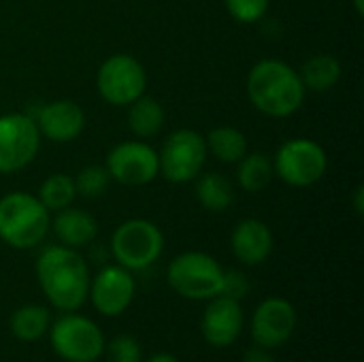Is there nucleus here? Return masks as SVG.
<instances>
[{
    "mask_svg": "<svg viewBox=\"0 0 364 362\" xmlns=\"http://www.w3.org/2000/svg\"><path fill=\"white\" fill-rule=\"evenodd\" d=\"M109 177L124 186H145L160 173L156 149L141 141H126L111 149L107 156Z\"/></svg>",
    "mask_w": 364,
    "mask_h": 362,
    "instance_id": "9b49d317",
    "label": "nucleus"
},
{
    "mask_svg": "<svg viewBox=\"0 0 364 362\" xmlns=\"http://www.w3.org/2000/svg\"><path fill=\"white\" fill-rule=\"evenodd\" d=\"M356 211L363 215V188H358V192H356Z\"/></svg>",
    "mask_w": 364,
    "mask_h": 362,
    "instance_id": "7c9ffc66",
    "label": "nucleus"
},
{
    "mask_svg": "<svg viewBox=\"0 0 364 362\" xmlns=\"http://www.w3.org/2000/svg\"><path fill=\"white\" fill-rule=\"evenodd\" d=\"M247 94L258 111L271 117H288L303 105L305 85L286 62L262 60L250 70Z\"/></svg>",
    "mask_w": 364,
    "mask_h": 362,
    "instance_id": "f03ea898",
    "label": "nucleus"
},
{
    "mask_svg": "<svg viewBox=\"0 0 364 362\" xmlns=\"http://www.w3.org/2000/svg\"><path fill=\"white\" fill-rule=\"evenodd\" d=\"M92 303L102 316L124 314L134 299V280L124 267H105L90 284Z\"/></svg>",
    "mask_w": 364,
    "mask_h": 362,
    "instance_id": "ddd939ff",
    "label": "nucleus"
},
{
    "mask_svg": "<svg viewBox=\"0 0 364 362\" xmlns=\"http://www.w3.org/2000/svg\"><path fill=\"white\" fill-rule=\"evenodd\" d=\"M250 292V282L243 273L239 271H224V280H222V290L220 297L232 299V301H241L245 294Z\"/></svg>",
    "mask_w": 364,
    "mask_h": 362,
    "instance_id": "cd10ccee",
    "label": "nucleus"
},
{
    "mask_svg": "<svg viewBox=\"0 0 364 362\" xmlns=\"http://www.w3.org/2000/svg\"><path fill=\"white\" fill-rule=\"evenodd\" d=\"M228 13L241 23H254L262 19L269 9V0H224Z\"/></svg>",
    "mask_w": 364,
    "mask_h": 362,
    "instance_id": "bb28decb",
    "label": "nucleus"
},
{
    "mask_svg": "<svg viewBox=\"0 0 364 362\" xmlns=\"http://www.w3.org/2000/svg\"><path fill=\"white\" fill-rule=\"evenodd\" d=\"M49 228L47 207L30 194L13 192L0 198V239L15 247L28 250L43 241Z\"/></svg>",
    "mask_w": 364,
    "mask_h": 362,
    "instance_id": "7ed1b4c3",
    "label": "nucleus"
},
{
    "mask_svg": "<svg viewBox=\"0 0 364 362\" xmlns=\"http://www.w3.org/2000/svg\"><path fill=\"white\" fill-rule=\"evenodd\" d=\"M166 277H168L171 288L179 297L205 301V299H213L220 294L224 269L209 254L186 252V254H179L168 265Z\"/></svg>",
    "mask_w": 364,
    "mask_h": 362,
    "instance_id": "20e7f679",
    "label": "nucleus"
},
{
    "mask_svg": "<svg viewBox=\"0 0 364 362\" xmlns=\"http://www.w3.org/2000/svg\"><path fill=\"white\" fill-rule=\"evenodd\" d=\"M243 362H275V358L269 354V350H267V348L256 346V348H252V350H247V352H245Z\"/></svg>",
    "mask_w": 364,
    "mask_h": 362,
    "instance_id": "c85d7f7f",
    "label": "nucleus"
},
{
    "mask_svg": "<svg viewBox=\"0 0 364 362\" xmlns=\"http://www.w3.org/2000/svg\"><path fill=\"white\" fill-rule=\"evenodd\" d=\"M273 164L264 154H250L241 158V166H239V183L243 190L247 192H260L269 186L271 177H273Z\"/></svg>",
    "mask_w": 364,
    "mask_h": 362,
    "instance_id": "5701e85b",
    "label": "nucleus"
},
{
    "mask_svg": "<svg viewBox=\"0 0 364 362\" xmlns=\"http://www.w3.org/2000/svg\"><path fill=\"white\" fill-rule=\"evenodd\" d=\"M301 81L305 87L314 90V92H326L331 90L339 77H341V66L333 55H314L311 60H307L301 68Z\"/></svg>",
    "mask_w": 364,
    "mask_h": 362,
    "instance_id": "6ab92c4d",
    "label": "nucleus"
},
{
    "mask_svg": "<svg viewBox=\"0 0 364 362\" xmlns=\"http://www.w3.org/2000/svg\"><path fill=\"white\" fill-rule=\"evenodd\" d=\"M130 105L132 107H130L128 122H130L132 132L141 139H149V137L158 134L164 124V111H162L160 102L149 96H139Z\"/></svg>",
    "mask_w": 364,
    "mask_h": 362,
    "instance_id": "aec40b11",
    "label": "nucleus"
},
{
    "mask_svg": "<svg viewBox=\"0 0 364 362\" xmlns=\"http://www.w3.org/2000/svg\"><path fill=\"white\" fill-rule=\"evenodd\" d=\"M11 333L23 344L38 341L49 329V312L41 305H23L11 316Z\"/></svg>",
    "mask_w": 364,
    "mask_h": 362,
    "instance_id": "a211bd4d",
    "label": "nucleus"
},
{
    "mask_svg": "<svg viewBox=\"0 0 364 362\" xmlns=\"http://www.w3.org/2000/svg\"><path fill=\"white\" fill-rule=\"evenodd\" d=\"M75 179L68 175H51L49 179H45V183L41 186L38 192V201L47 207V211H60L64 207H68L75 201Z\"/></svg>",
    "mask_w": 364,
    "mask_h": 362,
    "instance_id": "b1692460",
    "label": "nucleus"
},
{
    "mask_svg": "<svg viewBox=\"0 0 364 362\" xmlns=\"http://www.w3.org/2000/svg\"><path fill=\"white\" fill-rule=\"evenodd\" d=\"M145 70L132 55L117 53L105 60L98 70V92L100 96L117 107L134 102L145 92Z\"/></svg>",
    "mask_w": 364,
    "mask_h": 362,
    "instance_id": "9d476101",
    "label": "nucleus"
},
{
    "mask_svg": "<svg viewBox=\"0 0 364 362\" xmlns=\"http://www.w3.org/2000/svg\"><path fill=\"white\" fill-rule=\"evenodd\" d=\"M38 284L49 303L62 312H75L90 292V271L85 260L70 247H47L36 260Z\"/></svg>",
    "mask_w": 364,
    "mask_h": 362,
    "instance_id": "f257e3e1",
    "label": "nucleus"
},
{
    "mask_svg": "<svg viewBox=\"0 0 364 362\" xmlns=\"http://www.w3.org/2000/svg\"><path fill=\"white\" fill-rule=\"evenodd\" d=\"M53 233L66 247H81L96 237L98 224L87 211L68 205L58 211L53 220Z\"/></svg>",
    "mask_w": 364,
    "mask_h": 362,
    "instance_id": "f3484780",
    "label": "nucleus"
},
{
    "mask_svg": "<svg viewBox=\"0 0 364 362\" xmlns=\"http://www.w3.org/2000/svg\"><path fill=\"white\" fill-rule=\"evenodd\" d=\"M109 362H143L141 346L134 337L130 335H117L105 346Z\"/></svg>",
    "mask_w": 364,
    "mask_h": 362,
    "instance_id": "a878e982",
    "label": "nucleus"
},
{
    "mask_svg": "<svg viewBox=\"0 0 364 362\" xmlns=\"http://www.w3.org/2000/svg\"><path fill=\"white\" fill-rule=\"evenodd\" d=\"M296 329V309L290 301L271 297L262 301L252 318V337L256 346L275 350L282 348Z\"/></svg>",
    "mask_w": 364,
    "mask_h": 362,
    "instance_id": "f8f14e48",
    "label": "nucleus"
},
{
    "mask_svg": "<svg viewBox=\"0 0 364 362\" xmlns=\"http://www.w3.org/2000/svg\"><path fill=\"white\" fill-rule=\"evenodd\" d=\"M207 158V143L194 130H177L173 132L158 156L160 171L168 181L186 183L194 179Z\"/></svg>",
    "mask_w": 364,
    "mask_h": 362,
    "instance_id": "6e6552de",
    "label": "nucleus"
},
{
    "mask_svg": "<svg viewBox=\"0 0 364 362\" xmlns=\"http://www.w3.org/2000/svg\"><path fill=\"white\" fill-rule=\"evenodd\" d=\"M34 122L38 126V132H43L47 139L58 141V143H68L81 134L85 117L77 102L55 100L38 109V115Z\"/></svg>",
    "mask_w": 364,
    "mask_h": 362,
    "instance_id": "2eb2a0df",
    "label": "nucleus"
},
{
    "mask_svg": "<svg viewBox=\"0 0 364 362\" xmlns=\"http://www.w3.org/2000/svg\"><path fill=\"white\" fill-rule=\"evenodd\" d=\"M205 143L213 151V156L222 162H239L247 151L245 134L237 128H230V126H222V128L211 130Z\"/></svg>",
    "mask_w": 364,
    "mask_h": 362,
    "instance_id": "4be33fe9",
    "label": "nucleus"
},
{
    "mask_svg": "<svg viewBox=\"0 0 364 362\" xmlns=\"http://www.w3.org/2000/svg\"><path fill=\"white\" fill-rule=\"evenodd\" d=\"M230 245L235 256L243 265H260L271 256L273 235L269 226L260 220H241L230 237Z\"/></svg>",
    "mask_w": 364,
    "mask_h": 362,
    "instance_id": "dca6fc26",
    "label": "nucleus"
},
{
    "mask_svg": "<svg viewBox=\"0 0 364 362\" xmlns=\"http://www.w3.org/2000/svg\"><path fill=\"white\" fill-rule=\"evenodd\" d=\"M196 196L205 209L226 211L235 201V190L226 177H222L218 173H207L196 183Z\"/></svg>",
    "mask_w": 364,
    "mask_h": 362,
    "instance_id": "412c9836",
    "label": "nucleus"
},
{
    "mask_svg": "<svg viewBox=\"0 0 364 362\" xmlns=\"http://www.w3.org/2000/svg\"><path fill=\"white\" fill-rule=\"evenodd\" d=\"M164 247V237L154 222L128 220L111 239V250L119 267L128 271H141L154 265Z\"/></svg>",
    "mask_w": 364,
    "mask_h": 362,
    "instance_id": "423d86ee",
    "label": "nucleus"
},
{
    "mask_svg": "<svg viewBox=\"0 0 364 362\" xmlns=\"http://www.w3.org/2000/svg\"><path fill=\"white\" fill-rule=\"evenodd\" d=\"M107 183H109V171L107 169L85 166L75 179V190H77V194H81L85 198H94V196H100L105 192Z\"/></svg>",
    "mask_w": 364,
    "mask_h": 362,
    "instance_id": "393cba45",
    "label": "nucleus"
},
{
    "mask_svg": "<svg viewBox=\"0 0 364 362\" xmlns=\"http://www.w3.org/2000/svg\"><path fill=\"white\" fill-rule=\"evenodd\" d=\"M145 362H179L173 354H166V352H160V354H154L149 356Z\"/></svg>",
    "mask_w": 364,
    "mask_h": 362,
    "instance_id": "c756f323",
    "label": "nucleus"
},
{
    "mask_svg": "<svg viewBox=\"0 0 364 362\" xmlns=\"http://www.w3.org/2000/svg\"><path fill=\"white\" fill-rule=\"evenodd\" d=\"M326 166H328L326 154L318 143L309 139H292L277 149L273 171L286 183L296 188H307L318 179H322Z\"/></svg>",
    "mask_w": 364,
    "mask_h": 362,
    "instance_id": "0eeeda50",
    "label": "nucleus"
},
{
    "mask_svg": "<svg viewBox=\"0 0 364 362\" xmlns=\"http://www.w3.org/2000/svg\"><path fill=\"white\" fill-rule=\"evenodd\" d=\"M49 341L53 352L68 362H94L107 346L102 331L90 318L70 312L51 324Z\"/></svg>",
    "mask_w": 364,
    "mask_h": 362,
    "instance_id": "39448f33",
    "label": "nucleus"
},
{
    "mask_svg": "<svg viewBox=\"0 0 364 362\" xmlns=\"http://www.w3.org/2000/svg\"><path fill=\"white\" fill-rule=\"evenodd\" d=\"M241 331H243V309L239 301L220 294L213 297L200 320V333L205 341L213 348H228L239 339Z\"/></svg>",
    "mask_w": 364,
    "mask_h": 362,
    "instance_id": "4468645a",
    "label": "nucleus"
},
{
    "mask_svg": "<svg viewBox=\"0 0 364 362\" xmlns=\"http://www.w3.org/2000/svg\"><path fill=\"white\" fill-rule=\"evenodd\" d=\"M41 145L34 119L21 113L0 117V173H15L32 162Z\"/></svg>",
    "mask_w": 364,
    "mask_h": 362,
    "instance_id": "1a4fd4ad",
    "label": "nucleus"
}]
</instances>
